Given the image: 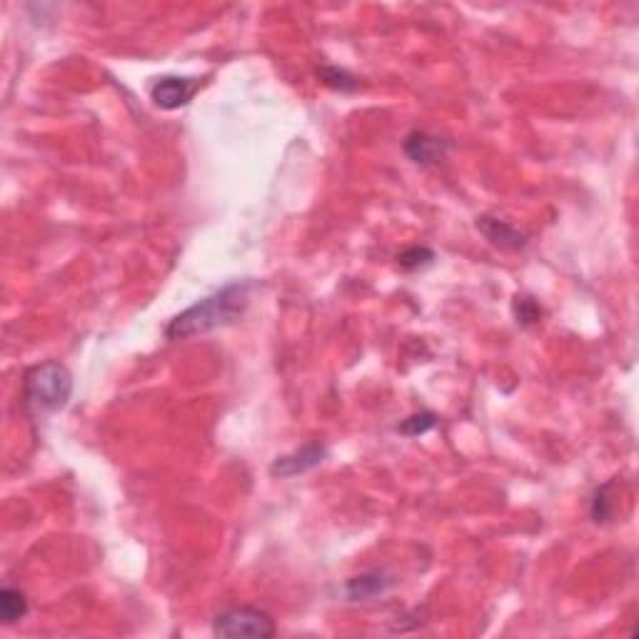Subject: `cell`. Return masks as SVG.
Instances as JSON below:
<instances>
[{
  "mask_svg": "<svg viewBox=\"0 0 639 639\" xmlns=\"http://www.w3.org/2000/svg\"><path fill=\"white\" fill-rule=\"evenodd\" d=\"M253 288L255 283H250V280H235V283L225 285L218 293L208 295L205 300L175 315L165 327V337L173 342L190 340L195 335H205V332H213L218 327L233 325L248 310L250 290Z\"/></svg>",
  "mask_w": 639,
  "mask_h": 639,
  "instance_id": "6da1fadb",
  "label": "cell"
},
{
  "mask_svg": "<svg viewBox=\"0 0 639 639\" xmlns=\"http://www.w3.org/2000/svg\"><path fill=\"white\" fill-rule=\"evenodd\" d=\"M73 395V375L58 360L40 362L25 372L23 400L30 415L48 417L65 410Z\"/></svg>",
  "mask_w": 639,
  "mask_h": 639,
  "instance_id": "7a4b0ae2",
  "label": "cell"
},
{
  "mask_svg": "<svg viewBox=\"0 0 639 639\" xmlns=\"http://www.w3.org/2000/svg\"><path fill=\"white\" fill-rule=\"evenodd\" d=\"M213 635L223 639H270L278 635V625L268 612L258 607H230L215 615Z\"/></svg>",
  "mask_w": 639,
  "mask_h": 639,
  "instance_id": "3957f363",
  "label": "cell"
},
{
  "mask_svg": "<svg viewBox=\"0 0 639 639\" xmlns=\"http://www.w3.org/2000/svg\"><path fill=\"white\" fill-rule=\"evenodd\" d=\"M200 90L198 78H183V75H163L150 88V100L160 110H180L195 98Z\"/></svg>",
  "mask_w": 639,
  "mask_h": 639,
  "instance_id": "277c9868",
  "label": "cell"
},
{
  "mask_svg": "<svg viewBox=\"0 0 639 639\" xmlns=\"http://www.w3.org/2000/svg\"><path fill=\"white\" fill-rule=\"evenodd\" d=\"M402 150L415 165L432 168V165H440L450 155L452 145L450 140L437 138V135L425 133V130H412L405 138V143H402Z\"/></svg>",
  "mask_w": 639,
  "mask_h": 639,
  "instance_id": "5b68a950",
  "label": "cell"
},
{
  "mask_svg": "<svg viewBox=\"0 0 639 639\" xmlns=\"http://www.w3.org/2000/svg\"><path fill=\"white\" fill-rule=\"evenodd\" d=\"M327 457V447L322 442H308L300 450L290 452V455L278 457V460L270 465V475L280 477V480H290V477L305 475V472L315 470L325 462Z\"/></svg>",
  "mask_w": 639,
  "mask_h": 639,
  "instance_id": "8992f818",
  "label": "cell"
},
{
  "mask_svg": "<svg viewBox=\"0 0 639 639\" xmlns=\"http://www.w3.org/2000/svg\"><path fill=\"white\" fill-rule=\"evenodd\" d=\"M477 230L490 240L495 248L500 250H510V253H520L530 245V235L522 233L520 228H515L507 220L495 218V215H480L477 218Z\"/></svg>",
  "mask_w": 639,
  "mask_h": 639,
  "instance_id": "52a82bcc",
  "label": "cell"
},
{
  "mask_svg": "<svg viewBox=\"0 0 639 639\" xmlns=\"http://www.w3.org/2000/svg\"><path fill=\"white\" fill-rule=\"evenodd\" d=\"M395 577L387 575L385 570H370L362 575L350 577L345 582V595L350 602H372L377 597L387 595L395 587Z\"/></svg>",
  "mask_w": 639,
  "mask_h": 639,
  "instance_id": "ba28073f",
  "label": "cell"
},
{
  "mask_svg": "<svg viewBox=\"0 0 639 639\" xmlns=\"http://www.w3.org/2000/svg\"><path fill=\"white\" fill-rule=\"evenodd\" d=\"M30 610L28 595L18 587H3L0 590V620L3 625H15V622L23 620Z\"/></svg>",
  "mask_w": 639,
  "mask_h": 639,
  "instance_id": "9c48e42d",
  "label": "cell"
},
{
  "mask_svg": "<svg viewBox=\"0 0 639 639\" xmlns=\"http://www.w3.org/2000/svg\"><path fill=\"white\" fill-rule=\"evenodd\" d=\"M320 78L327 88L340 90V93H355L357 90V78L352 73H347L345 68H337V65H322Z\"/></svg>",
  "mask_w": 639,
  "mask_h": 639,
  "instance_id": "30bf717a",
  "label": "cell"
},
{
  "mask_svg": "<svg viewBox=\"0 0 639 639\" xmlns=\"http://www.w3.org/2000/svg\"><path fill=\"white\" fill-rule=\"evenodd\" d=\"M437 427V415L435 412L425 410V412H415V415H410L407 420H402L400 425H397V432H402V435L407 437H420L425 435V432L435 430Z\"/></svg>",
  "mask_w": 639,
  "mask_h": 639,
  "instance_id": "8fae6325",
  "label": "cell"
},
{
  "mask_svg": "<svg viewBox=\"0 0 639 639\" xmlns=\"http://www.w3.org/2000/svg\"><path fill=\"white\" fill-rule=\"evenodd\" d=\"M397 263H400L402 270L415 273V270H422L427 268V265L435 263V253H432L430 248H420V245H415V248L402 250V253L397 255Z\"/></svg>",
  "mask_w": 639,
  "mask_h": 639,
  "instance_id": "7c38bea8",
  "label": "cell"
},
{
  "mask_svg": "<svg viewBox=\"0 0 639 639\" xmlns=\"http://www.w3.org/2000/svg\"><path fill=\"white\" fill-rule=\"evenodd\" d=\"M515 315H517V322H520V325H532V322L540 320L542 310H540V305H537L532 298H527V295H517V298H515Z\"/></svg>",
  "mask_w": 639,
  "mask_h": 639,
  "instance_id": "4fadbf2b",
  "label": "cell"
}]
</instances>
